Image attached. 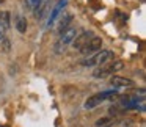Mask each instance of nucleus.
I'll return each mask as SVG.
<instances>
[{
    "label": "nucleus",
    "mask_w": 146,
    "mask_h": 127,
    "mask_svg": "<svg viewBox=\"0 0 146 127\" xmlns=\"http://www.w3.org/2000/svg\"><path fill=\"white\" fill-rule=\"evenodd\" d=\"M2 2H5V0H0V3H2Z\"/></svg>",
    "instance_id": "15"
},
{
    "label": "nucleus",
    "mask_w": 146,
    "mask_h": 127,
    "mask_svg": "<svg viewBox=\"0 0 146 127\" xmlns=\"http://www.w3.org/2000/svg\"><path fill=\"white\" fill-rule=\"evenodd\" d=\"M72 19H74V16H72L71 13L63 14V17L60 19V24H58V32L63 33L66 28H69V25H71V22H72Z\"/></svg>",
    "instance_id": "6"
},
{
    "label": "nucleus",
    "mask_w": 146,
    "mask_h": 127,
    "mask_svg": "<svg viewBox=\"0 0 146 127\" xmlns=\"http://www.w3.org/2000/svg\"><path fill=\"white\" fill-rule=\"evenodd\" d=\"M2 50L5 52V54H8V52L11 50V42L8 38H3L2 39Z\"/></svg>",
    "instance_id": "10"
},
{
    "label": "nucleus",
    "mask_w": 146,
    "mask_h": 127,
    "mask_svg": "<svg viewBox=\"0 0 146 127\" xmlns=\"http://www.w3.org/2000/svg\"><path fill=\"white\" fill-rule=\"evenodd\" d=\"M5 33H7V30H5V28H3V27L0 25V41H2V39H3V38H5Z\"/></svg>",
    "instance_id": "14"
},
{
    "label": "nucleus",
    "mask_w": 146,
    "mask_h": 127,
    "mask_svg": "<svg viewBox=\"0 0 146 127\" xmlns=\"http://www.w3.org/2000/svg\"><path fill=\"white\" fill-rule=\"evenodd\" d=\"M42 0H27V3H29V7L32 8V10H36V8L41 5Z\"/></svg>",
    "instance_id": "11"
},
{
    "label": "nucleus",
    "mask_w": 146,
    "mask_h": 127,
    "mask_svg": "<svg viewBox=\"0 0 146 127\" xmlns=\"http://www.w3.org/2000/svg\"><path fill=\"white\" fill-rule=\"evenodd\" d=\"M77 36V30L72 28V27H69V28H66L63 33H61V38H60V42H63L64 46H68L69 42L74 41V38Z\"/></svg>",
    "instance_id": "4"
},
{
    "label": "nucleus",
    "mask_w": 146,
    "mask_h": 127,
    "mask_svg": "<svg viewBox=\"0 0 146 127\" xmlns=\"http://www.w3.org/2000/svg\"><path fill=\"white\" fill-rule=\"evenodd\" d=\"M91 36H93V33L91 32H83V33H80L79 36H76L74 38V47L77 49V50H82L83 47H85V44L91 39Z\"/></svg>",
    "instance_id": "3"
},
{
    "label": "nucleus",
    "mask_w": 146,
    "mask_h": 127,
    "mask_svg": "<svg viewBox=\"0 0 146 127\" xmlns=\"http://www.w3.org/2000/svg\"><path fill=\"white\" fill-rule=\"evenodd\" d=\"M16 28H17L19 33H25L27 32V19L24 16H21V14L16 16Z\"/></svg>",
    "instance_id": "8"
},
{
    "label": "nucleus",
    "mask_w": 146,
    "mask_h": 127,
    "mask_svg": "<svg viewBox=\"0 0 146 127\" xmlns=\"http://www.w3.org/2000/svg\"><path fill=\"white\" fill-rule=\"evenodd\" d=\"M0 25L3 27L5 30L10 28V25H11V16H10V13H8V11L0 13Z\"/></svg>",
    "instance_id": "9"
},
{
    "label": "nucleus",
    "mask_w": 146,
    "mask_h": 127,
    "mask_svg": "<svg viewBox=\"0 0 146 127\" xmlns=\"http://www.w3.org/2000/svg\"><path fill=\"white\" fill-rule=\"evenodd\" d=\"M110 122V118H102V119H99L98 122H96V127H105V124Z\"/></svg>",
    "instance_id": "13"
},
{
    "label": "nucleus",
    "mask_w": 146,
    "mask_h": 127,
    "mask_svg": "<svg viewBox=\"0 0 146 127\" xmlns=\"http://www.w3.org/2000/svg\"><path fill=\"white\" fill-rule=\"evenodd\" d=\"M113 94V93H101V94H94V96H91V97L86 101V104H85V107L86 108H94L96 105H99L101 102H104L105 101V97H110V96Z\"/></svg>",
    "instance_id": "2"
},
{
    "label": "nucleus",
    "mask_w": 146,
    "mask_h": 127,
    "mask_svg": "<svg viewBox=\"0 0 146 127\" xmlns=\"http://www.w3.org/2000/svg\"><path fill=\"white\" fill-rule=\"evenodd\" d=\"M49 10H50V2L47 0V2H46L44 5H39V7L35 10V11H36L35 16L38 17V19H42V17H44L46 14H47V11H49Z\"/></svg>",
    "instance_id": "7"
},
{
    "label": "nucleus",
    "mask_w": 146,
    "mask_h": 127,
    "mask_svg": "<svg viewBox=\"0 0 146 127\" xmlns=\"http://www.w3.org/2000/svg\"><path fill=\"white\" fill-rule=\"evenodd\" d=\"M101 46H102V39L98 38V36H91V39L85 44V47L82 49V52L86 55L94 54L96 50H101Z\"/></svg>",
    "instance_id": "1"
},
{
    "label": "nucleus",
    "mask_w": 146,
    "mask_h": 127,
    "mask_svg": "<svg viewBox=\"0 0 146 127\" xmlns=\"http://www.w3.org/2000/svg\"><path fill=\"white\" fill-rule=\"evenodd\" d=\"M110 83L113 86H132L133 85V80L126 79V77H121V75H113L110 80Z\"/></svg>",
    "instance_id": "5"
},
{
    "label": "nucleus",
    "mask_w": 146,
    "mask_h": 127,
    "mask_svg": "<svg viewBox=\"0 0 146 127\" xmlns=\"http://www.w3.org/2000/svg\"><path fill=\"white\" fill-rule=\"evenodd\" d=\"M55 52H57V54H61V52H64V49H66V46H64L63 44V42H60V41H58L57 42V44H55Z\"/></svg>",
    "instance_id": "12"
}]
</instances>
